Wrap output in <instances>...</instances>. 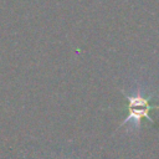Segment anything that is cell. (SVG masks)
Segmentation results:
<instances>
[{"mask_svg": "<svg viewBox=\"0 0 159 159\" xmlns=\"http://www.w3.org/2000/svg\"><path fill=\"white\" fill-rule=\"evenodd\" d=\"M128 98V101H129V104H128V111H129V114H128V117L123 120V123H122V125L124 124V123H127V122H129V120H132V119H134L135 122H137V124L139 125V123H140V119L142 118H147L149 122H154L150 117H149V111H152V109H154V108H157L155 106H152L150 103H149V99L148 98H144V97H127Z\"/></svg>", "mask_w": 159, "mask_h": 159, "instance_id": "obj_1", "label": "cell"}]
</instances>
